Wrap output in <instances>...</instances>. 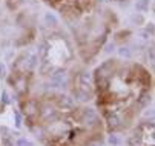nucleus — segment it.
<instances>
[{"label":"nucleus","mask_w":155,"mask_h":146,"mask_svg":"<svg viewBox=\"0 0 155 146\" xmlns=\"http://www.w3.org/2000/svg\"><path fill=\"white\" fill-rule=\"evenodd\" d=\"M98 114L109 132L132 126L152 94L150 72L134 61L117 58L101 63L92 77Z\"/></svg>","instance_id":"nucleus-1"},{"label":"nucleus","mask_w":155,"mask_h":146,"mask_svg":"<svg viewBox=\"0 0 155 146\" xmlns=\"http://www.w3.org/2000/svg\"><path fill=\"white\" fill-rule=\"evenodd\" d=\"M23 114L43 146H95L106 129L98 112L61 94L26 98Z\"/></svg>","instance_id":"nucleus-2"},{"label":"nucleus","mask_w":155,"mask_h":146,"mask_svg":"<svg viewBox=\"0 0 155 146\" xmlns=\"http://www.w3.org/2000/svg\"><path fill=\"white\" fill-rule=\"evenodd\" d=\"M71 41L61 32H51L45 37L40 49V71L45 75H54L64 71L74 61Z\"/></svg>","instance_id":"nucleus-3"},{"label":"nucleus","mask_w":155,"mask_h":146,"mask_svg":"<svg viewBox=\"0 0 155 146\" xmlns=\"http://www.w3.org/2000/svg\"><path fill=\"white\" fill-rule=\"evenodd\" d=\"M84 15L86 18L81 22L75 38L78 45V52L81 54L84 60H89L98 52L100 46L103 45L107 29L103 20H98L97 17H92V15L89 17L87 12Z\"/></svg>","instance_id":"nucleus-4"},{"label":"nucleus","mask_w":155,"mask_h":146,"mask_svg":"<svg viewBox=\"0 0 155 146\" xmlns=\"http://www.w3.org/2000/svg\"><path fill=\"white\" fill-rule=\"evenodd\" d=\"M52 8L68 17H81L94 6V0H45Z\"/></svg>","instance_id":"nucleus-5"},{"label":"nucleus","mask_w":155,"mask_h":146,"mask_svg":"<svg viewBox=\"0 0 155 146\" xmlns=\"http://www.w3.org/2000/svg\"><path fill=\"white\" fill-rule=\"evenodd\" d=\"M155 126L152 120H144L132 129L127 137V146H155Z\"/></svg>","instance_id":"nucleus-6"},{"label":"nucleus","mask_w":155,"mask_h":146,"mask_svg":"<svg viewBox=\"0 0 155 146\" xmlns=\"http://www.w3.org/2000/svg\"><path fill=\"white\" fill-rule=\"evenodd\" d=\"M0 146H12V138L9 132L3 128H0Z\"/></svg>","instance_id":"nucleus-7"},{"label":"nucleus","mask_w":155,"mask_h":146,"mask_svg":"<svg viewBox=\"0 0 155 146\" xmlns=\"http://www.w3.org/2000/svg\"><path fill=\"white\" fill-rule=\"evenodd\" d=\"M114 2H126V0H114Z\"/></svg>","instance_id":"nucleus-8"}]
</instances>
